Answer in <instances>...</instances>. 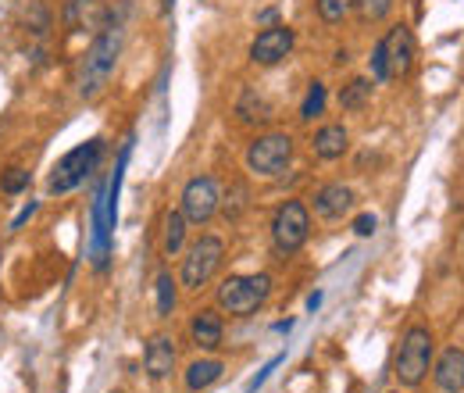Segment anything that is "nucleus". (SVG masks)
Returning <instances> with one entry per match:
<instances>
[{
  "mask_svg": "<svg viewBox=\"0 0 464 393\" xmlns=\"http://www.w3.org/2000/svg\"><path fill=\"white\" fill-rule=\"evenodd\" d=\"M371 69H375V79L386 83V79H404L411 69H414V36L407 25H396L389 29L375 50H371Z\"/></svg>",
  "mask_w": 464,
  "mask_h": 393,
  "instance_id": "nucleus-2",
  "label": "nucleus"
},
{
  "mask_svg": "<svg viewBox=\"0 0 464 393\" xmlns=\"http://www.w3.org/2000/svg\"><path fill=\"white\" fill-rule=\"evenodd\" d=\"M100 158H104V140H90V143H79L76 151H68V154L54 165V172H50V183H47L50 194L61 196V194L79 190L93 172H96Z\"/></svg>",
  "mask_w": 464,
  "mask_h": 393,
  "instance_id": "nucleus-4",
  "label": "nucleus"
},
{
  "mask_svg": "<svg viewBox=\"0 0 464 393\" xmlns=\"http://www.w3.org/2000/svg\"><path fill=\"white\" fill-rule=\"evenodd\" d=\"M432 365V333L425 325H411L400 340V354H396V383L400 387H418L425 379Z\"/></svg>",
  "mask_w": 464,
  "mask_h": 393,
  "instance_id": "nucleus-5",
  "label": "nucleus"
},
{
  "mask_svg": "<svg viewBox=\"0 0 464 393\" xmlns=\"http://www.w3.org/2000/svg\"><path fill=\"white\" fill-rule=\"evenodd\" d=\"M436 387L443 393H464V351L458 347L443 351V358L436 365Z\"/></svg>",
  "mask_w": 464,
  "mask_h": 393,
  "instance_id": "nucleus-16",
  "label": "nucleus"
},
{
  "mask_svg": "<svg viewBox=\"0 0 464 393\" xmlns=\"http://www.w3.org/2000/svg\"><path fill=\"white\" fill-rule=\"evenodd\" d=\"M368 100H371V79H350L340 90V107L343 111H361Z\"/></svg>",
  "mask_w": 464,
  "mask_h": 393,
  "instance_id": "nucleus-18",
  "label": "nucleus"
},
{
  "mask_svg": "<svg viewBox=\"0 0 464 393\" xmlns=\"http://www.w3.org/2000/svg\"><path fill=\"white\" fill-rule=\"evenodd\" d=\"M375 229H378V218H375V215H358V218H354V233H358V236H371Z\"/></svg>",
  "mask_w": 464,
  "mask_h": 393,
  "instance_id": "nucleus-25",
  "label": "nucleus"
},
{
  "mask_svg": "<svg viewBox=\"0 0 464 393\" xmlns=\"http://www.w3.org/2000/svg\"><path fill=\"white\" fill-rule=\"evenodd\" d=\"M222 372H225V365H222L218 358H200V361H193V365L186 369V387H189V390H207L211 383L222 379Z\"/></svg>",
  "mask_w": 464,
  "mask_h": 393,
  "instance_id": "nucleus-17",
  "label": "nucleus"
},
{
  "mask_svg": "<svg viewBox=\"0 0 464 393\" xmlns=\"http://www.w3.org/2000/svg\"><path fill=\"white\" fill-rule=\"evenodd\" d=\"M222 258H225V243L218 236H200L183 258V287L189 290L207 287L222 269Z\"/></svg>",
  "mask_w": 464,
  "mask_h": 393,
  "instance_id": "nucleus-8",
  "label": "nucleus"
},
{
  "mask_svg": "<svg viewBox=\"0 0 464 393\" xmlns=\"http://www.w3.org/2000/svg\"><path fill=\"white\" fill-rule=\"evenodd\" d=\"M25 187H29V172H25V169H7V172L0 176V190H4V194L14 196V194H22Z\"/></svg>",
  "mask_w": 464,
  "mask_h": 393,
  "instance_id": "nucleus-24",
  "label": "nucleus"
},
{
  "mask_svg": "<svg viewBox=\"0 0 464 393\" xmlns=\"http://www.w3.org/2000/svg\"><path fill=\"white\" fill-rule=\"evenodd\" d=\"M222 207V194H218V183L211 176H193L189 183L183 187V211L189 225H204L218 215Z\"/></svg>",
  "mask_w": 464,
  "mask_h": 393,
  "instance_id": "nucleus-9",
  "label": "nucleus"
},
{
  "mask_svg": "<svg viewBox=\"0 0 464 393\" xmlns=\"http://www.w3.org/2000/svg\"><path fill=\"white\" fill-rule=\"evenodd\" d=\"M289 161H293V136L289 133H265L247 151V169L254 176H265V179L282 176L289 169Z\"/></svg>",
  "mask_w": 464,
  "mask_h": 393,
  "instance_id": "nucleus-6",
  "label": "nucleus"
},
{
  "mask_svg": "<svg viewBox=\"0 0 464 393\" xmlns=\"http://www.w3.org/2000/svg\"><path fill=\"white\" fill-rule=\"evenodd\" d=\"M325 100H329L325 83H311V87H307V97H304V104H300V118H304V122L318 118V114L325 111Z\"/></svg>",
  "mask_w": 464,
  "mask_h": 393,
  "instance_id": "nucleus-21",
  "label": "nucleus"
},
{
  "mask_svg": "<svg viewBox=\"0 0 464 393\" xmlns=\"http://www.w3.org/2000/svg\"><path fill=\"white\" fill-rule=\"evenodd\" d=\"M354 4L358 0H318V14H322V22H343L350 11H354Z\"/></svg>",
  "mask_w": 464,
  "mask_h": 393,
  "instance_id": "nucleus-22",
  "label": "nucleus"
},
{
  "mask_svg": "<svg viewBox=\"0 0 464 393\" xmlns=\"http://www.w3.org/2000/svg\"><path fill=\"white\" fill-rule=\"evenodd\" d=\"M143 369H147L150 379L172 376V369H176V340L165 336V333L150 336V343H147V351H143Z\"/></svg>",
  "mask_w": 464,
  "mask_h": 393,
  "instance_id": "nucleus-12",
  "label": "nucleus"
},
{
  "mask_svg": "<svg viewBox=\"0 0 464 393\" xmlns=\"http://www.w3.org/2000/svg\"><path fill=\"white\" fill-rule=\"evenodd\" d=\"M350 207H354V190L343 187V183H329V187H322V190L314 194V215H318V218L336 222V218H343Z\"/></svg>",
  "mask_w": 464,
  "mask_h": 393,
  "instance_id": "nucleus-14",
  "label": "nucleus"
},
{
  "mask_svg": "<svg viewBox=\"0 0 464 393\" xmlns=\"http://www.w3.org/2000/svg\"><path fill=\"white\" fill-rule=\"evenodd\" d=\"M186 215L183 211H172L168 222H165V254H179L183 251V240H186Z\"/></svg>",
  "mask_w": 464,
  "mask_h": 393,
  "instance_id": "nucleus-20",
  "label": "nucleus"
},
{
  "mask_svg": "<svg viewBox=\"0 0 464 393\" xmlns=\"http://www.w3.org/2000/svg\"><path fill=\"white\" fill-rule=\"evenodd\" d=\"M111 393H122V390H111Z\"/></svg>",
  "mask_w": 464,
  "mask_h": 393,
  "instance_id": "nucleus-26",
  "label": "nucleus"
},
{
  "mask_svg": "<svg viewBox=\"0 0 464 393\" xmlns=\"http://www.w3.org/2000/svg\"><path fill=\"white\" fill-rule=\"evenodd\" d=\"M293 29L289 25H268L265 32H258V40L250 43V61L254 65H265V69H272L278 61H286L289 58V50H293Z\"/></svg>",
  "mask_w": 464,
  "mask_h": 393,
  "instance_id": "nucleus-11",
  "label": "nucleus"
},
{
  "mask_svg": "<svg viewBox=\"0 0 464 393\" xmlns=\"http://www.w3.org/2000/svg\"><path fill=\"white\" fill-rule=\"evenodd\" d=\"M189 336H193V343H196L200 351H218V347H222V340H225L222 315H218V311H211V307L196 311V315H193V322H189Z\"/></svg>",
  "mask_w": 464,
  "mask_h": 393,
  "instance_id": "nucleus-13",
  "label": "nucleus"
},
{
  "mask_svg": "<svg viewBox=\"0 0 464 393\" xmlns=\"http://www.w3.org/2000/svg\"><path fill=\"white\" fill-rule=\"evenodd\" d=\"M314 154L322 158V161H336V158H343L347 154V147H350V133L336 122V125H322L318 133H314Z\"/></svg>",
  "mask_w": 464,
  "mask_h": 393,
  "instance_id": "nucleus-15",
  "label": "nucleus"
},
{
  "mask_svg": "<svg viewBox=\"0 0 464 393\" xmlns=\"http://www.w3.org/2000/svg\"><path fill=\"white\" fill-rule=\"evenodd\" d=\"M268 294H272V276L258 272V276H229V279H222L214 300H218V307L225 315L247 318V315H254L268 300Z\"/></svg>",
  "mask_w": 464,
  "mask_h": 393,
  "instance_id": "nucleus-3",
  "label": "nucleus"
},
{
  "mask_svg": "<svg viewBox=\"0 0 464 393\" xmlns=\"http://www.w3.org/2000/svg\"><path fill=\"white\" fill-rule=\"evenodd\" d=\"M354 7H358V14H361V22L371 25V22H382V18L393 11V0H358Z\"/></svg>",
  "mask_w": 464,
  "mask_h": 393,
  "instance_id": "nucleus-23",
  "label": "nucleus"
},
{
  "mask_svg": "<svg viewBox=\"0 0 464 393\" xmlns=\"http://www.w3.org/2000/svg\"><path fill=\"white\" fill-rule=\"evenodd\" d=\"M61 22L68 32H100L111 25V7L104 0H68L61 11Z\"/></svg>",
  "mask_w": 464,
  "mask_h": 393,
  "instance_id": "nucleus-10",
  "label": "nucleus"
},
{
  "mask_svg": "<svg viewBox=\"0 0 464 393\" xmlns=\"http://www.w3.org/2000/svg\"><path fill=\"white\" fill-rule=\"evenodd\" d=\"M118 54H122V29L111 22L107 29H100L93 36L90 50L83 54V65H79V97L83 100L96 97L111 83L114 65H118Z\"/></svg>",
  "mask_w": 464,
  "mask_h": 393,
  "instance_id": "nucleus-1",
  "label": "nucleus"
},
{
  "mask_svg": "<svg viewBox=\"0 0 464 393\" xmlns=\"http://www.w3.org/2000/svg\"><path fill=\"white\" fill-rule=\"evenodd\" d=\"M311 236V211L300 200H286L272 218V243L278 254H296Z\"/></svg>",
  "mask_w": 464,
  "mask_h": 393,
  "instance_id": "nucleus-7",
  "label": "nucleus"
},
{
  "mask_svg": "<svg viewBox=\"0 0 464 393\" xmlns=\"http://www.w3.org/2000/svg\"><path fill=\"white\" fill-rule=\"evenodd\" d=\"M154 294H158V318H168L172 315V307H176V279H172V272H158V279H154Z\"/></svg>",
  "mask_w": 464,
  "mask_h": 393,
  "instance_id": "nucleus-19",
  "label": "nucleus"
}]
</instances>
